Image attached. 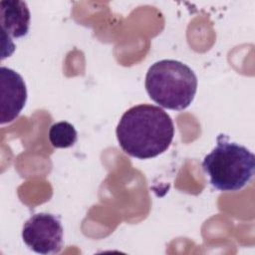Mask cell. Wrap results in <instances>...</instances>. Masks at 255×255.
Here are the masks:
<instances>
[{"label": "cell", "mask_w": 255, "mask_h": 255, "mask_svg": "<svg viewBox=\"0 0 255 255\" xmlns=\"http://www.w3.org/2000/svg\"><path fill=\"white\" fill-rule=\"evenodd\" d=\"M0 123L13 122L23 110L27 101L26 84L16 71L2 66L0 68Z\"/></svg>", "instance_id": "5b68a950"}, {"label": "cell", "mask_w": 255, "mask_h": 255, "mask_svg": "<svg viewBox=\"0 0 255 255\" xmlns=\"http://www.w3.org/2000/svg\"><path fill=\"white\" fill-rule=\"evenodd\" d=\"M30 11L27 3L20 0H3L0 2V24L2 44L11 38L27 35L30 27ZM14 44V43H13Z\"/></svg>", "instance_id": "8992f818"}, {"label": "cell", "mask_w": 255, "mask_h": 255, "mask_svg": "<svg viewBox=\"0 0 255 255\" xmlns=\"http://www.w3.org/2000/svg\"><path fill=\"white\" fill-rule=\"evenodd\" d=\"M122 149L130 156L147 159L165 151L173 138L174 126L164 110L141 104L128 109L117 127Z\"/></svg>", "instance_id": "6da1fadb"}, {"label": "cell", "mask_w": 255, "mask_h": 255, "mask_svg": "<svg viewBox=\"0 0 255 255\" xmlns=\"http://www.w3.org/2000/svg\"><path fill=\"white\" fill-rule=\"evenodd\" d=\"M216 140V146L205 155L202 168L216 189L238 191L253 177L255 156L247 147L230 141L225 134H219Z\"/></svg>", "instance_id": "3957f363"}, {"label": "cell", "mask_w": 255, "mask_h": 255, "mask_svg": "<svg viewBox=\"0 0 255 255\" xmlns=\"http://www.w3.org/2000/svg\"><path fill=\"white\" fill-rule=\"evenodd\" d=\"M144 86L149 98L160 107L182 111L194 99L197 77L182 62L160 60L148 68Z\"/></svg>", "instance_id": "7a4b0ae2"}, {"label": "cell", "mask_w": 255, "mask_h": 255, "mask_svg": "<svg viewBox=\"0 0 255 255\" xmlns=\"http://www.w3.org/2000/svg\"><path fill=\"white\" fill-rule=\"evenodd\" d=\"M63 227L60 219L46 212L32 215L22 229V239L34 252L47 255L58 253L63 246Z\"/></svg>", "instance_id": "277c9868"}, {"label": "cell", "mask_w": 255, "mask_h": 255, "mask_svg": "<svg viewBox=\"0 0 255 255\" xmlns=\"http://www.w3.org/2000/svg\"><path fill=\"white\" fill-rule=\"evenodd\" d=\"M48 137L51 144L56 148H67L74 145L78 134L75 127L68 122H58L51 126Z\"/></svg>", "instance_id": "52a82bcc"}]
</instances>
